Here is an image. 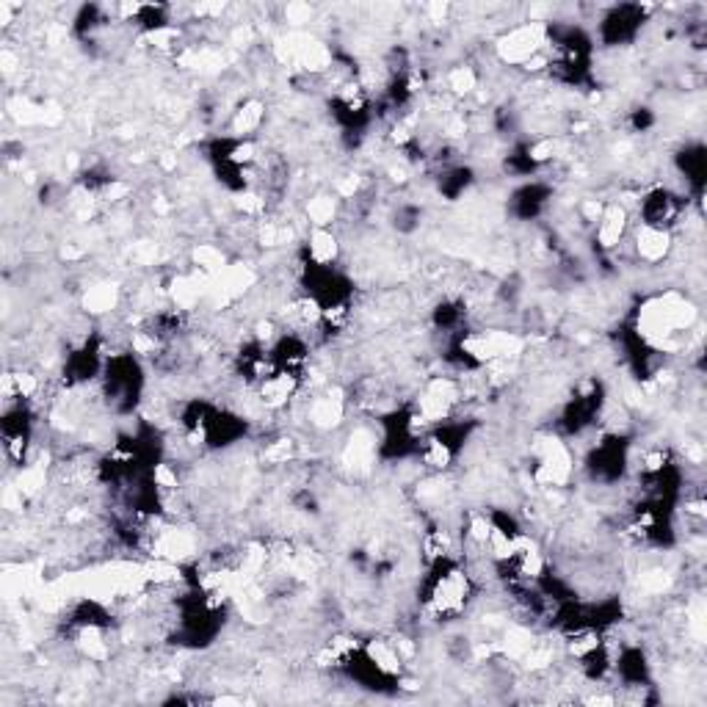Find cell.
I'll return each mask as SVG.
<instances>
[{"instance_id":"cell-1","label":"cell","mask_w":707,"mask_h":707,"mask_svg":"<svg viewBox=\"0 0 707 707\" xmlns=\"http://www.w3.org/2000/svg\"><path fill=\"white\" fill-rule=\"evenodd\" d=\"M495 53L503 64L509 67H525L534 58L547 53V23L542 20H531V23H520L509 28L506 34L500 36Z\"/></svg>"},{"instance_id":"cell-2","label":"cell","mask_w":707,"mask_h":707,"mask_svg":"<svg viewBox=\"0 0 707 707\" xmlns=\"http://www.w3.org/2000/svg\"><path fill=\"white\" fill-rule=\"evenodd\" d=\"M638 224H647V227H658V230L674 232V227L683 219L685 208H688V199H683L680 194H674L672 188L655 186L647 194H641L636 202Z\"/></svg>"},{"instance_id":"cell-3","label":"cell","mask_w":707,"mask_h":707,"mask_svg":"<svg viewBox=\"0 0 707 707\" xmlns=\"http://www.w3.org/2000/svg\"><path fill=\"white\" fill-rule=\"evenodd\" d=\"M674 252V232L636 224L633 230V255L644 266H661L663 260H669Z\"/></svg>"},{"instance_id":"cell-4","label":"cell","mask_w":707,"mask_h":707,"mask_svg":"<svg viewBox=\"0 0 707 707\" xmlns=\"http://www.w3.org/2000/svg\"><path fill=\"white\" fill-rule=\"evenodd\" d=\"M627 227H630V210L622 202H611V205H605L600 219L594 224V241L603 252H614L625 241Z\"/></svg>"},{"instance_id":"cell-5","label":"cell","mask_w":707,"mask_h":707,"mask_svg":"<svg viewBox=\"0 0 707 707\" xmlns=\"http://www.w3.org/2000/svg\"><path fill=\"white\" fill-rule=\"evenodd\" d=\"M340 257V238L329 227H313L307 238V266L332 268Z\"/></svg>"},{"instance_id":"cell-6","label":"cell","mask_w":707,"mask_h":707,"mask_svg":"<svg viewBox=\"0 0 707 707\" xmlns=\"http://www.w3.org/2000/svg\"><path fill=\"white\" fill-rule=\"evenodd\" d=\"M263 119H266V105L260 103V100H246L238 111H232L230 136L232 139H246V136H252V133L260 130Z\"/></svg>"},{"instance_id":"cell-7","label":"cell","mask_w":707,"mask_h":707,"mask_svg":"<svg viewBox=\"0 0 707 707\" xmlns=\"http://www.w3.org/2000/svg\"><path fill=\"white\" fill-rule=\"evenodd\" d=\"M119 302V288L111 285V282H103V285H94L83 293V307L89 315H105L111 313Z\"/></svg>"},{"instance_id":"cell-8","label":"cell","mask_w":707,"mask_h":707,"mask_svg":"<svg viewBox=\"0 0 707 707\" xmlns=\"http://www.w3.org/2000/svg\"><path fill=\"white\" fill-rule=\"evenodd\" d=\"M337 205H340V199L321 194V197H313L307 202L304 213H307V219H310L313 227H329L337 219Z\"/></svg>"}]
</instances>
